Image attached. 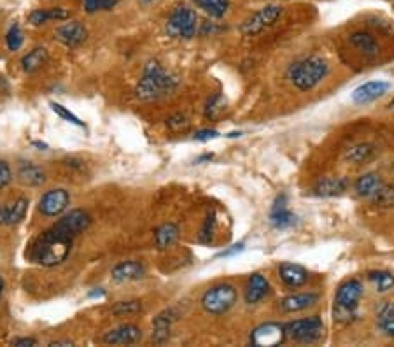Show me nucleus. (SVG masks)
<instances>
[{
	"mask_svg": "<svg viewBox=\"0 0 394 347\" xmlns=\"http://www.w3.org/2000/svg\"><path fill=\"white\" fill-rule=\"evenodd\" d=\"M12 346L16 347H34L37 346V340L34 337H23V339L12 340Z\"/></svg>",
	"mask_w": 394,
	"mask_h": 347,
	"instance_id": "37998d69",
	"label": "nucleus"
},
{
	"mask_svg": "<svg viewBox=\"0 0 394 347\" xmlns=\"http://www.w3.org/2000/svg\"><path fill=\"white\" fill-rule=\"evenodd\" d=\"M268 290H270L268 281L261 274H252L247 281V286H245V303L254 306V303L261 302L268 294Z\"/></svg>",
	"mask_w": 394,
	"mask_h": 347,
	"instance_id": "aec40b11",
	"label": "nucleus"
},
{
	"mask_svg": "<svg viewBox=\"0 0 394 347\" xmlns=\"http://www.w3.org/2000/svg\"><path fill=\"white\" fill-rule=\"evenodd\" d=\"M91 225V216L88 214L83 209H74V211L67 212V214L62 216L53 228H57L60 234L67 235V237L75 238L77 235H81L83 232H86Z\"/></svg>",
	"mask_w": 394,
	"mask_h": 347,
	"instance_id": "1a4fd4ad",
	"label": "nucleus"
},
{
	"mask_svg": "<svg viewBox=\"0 0 394 347\" xmlns=\"http://www.w3.org/2000/svg\"><path fill=\"white\" fill-rule=\"evenodd\" d=\"M67 347V346H72L71 340H55V342H49V347Z\"/></svg>",
	"mask_w": 394,
	"mask_h": 347,
	"instance_id": "a18cd8bd",
	"label": "nucleus"
},
{
	"mask_svg": "<svg viewBox=\"0 0 394 347\" xmlns=\"http://www.w3.org/2000/svg\"><path fill=\"white\" fill-rule=\"evenodd\" d=\"M142 339V330L137 325H121L118 328L109 330L102 337V342L109 346H131Z\"/></svg>",
	"mask_w": 394,
	"mask_h": 347,
	"instance_id": "f8f14e48",
	"label": "nucleus"
},
{
	"mask_svg": "<svg viewBox=\"0 0 394 347\" xmlns=\"http://www.w3.org/2000/svg\"><path fill=\"white\" fill-rule=\"evenodd\" d=\"M377 149L373 144L370 142H361L356 144V146L349 147L346 151V160L350 163H356V165H361V163H366L375 156Z\"/></svg>",
	"mask_w": 394,
	"mask_h": 347,
	"instance_id": "cd10ccee",
	"label": "nucleus"
},
{
	"mask_svg": "<svg viewBox=\"0 0 394 347\" xmlns=\"http://www.w3.org/2000/svg\"><path fill=\"white\" fill-rule=\"evenodd\" d=\"M195 4L212 18H223L229 9V0H195Z\"/></svg>",
	"mask_w": 394,
	"mask_h": 347,
	"instance_id": "c756f323",
	"label": "nucleus"
},
{
	"mask_svg": "<svg viewBox=\"0 0 394 347\" xmlns=\"http://www.w3.org/2000/svg\"><path fill=\"white\" fill-rule=\"evenodd\" d=\"M142 312V302L139 300H130V302H118L113 307V314L116 316H133V314Z\"/></svg>",
	"mask_w": 394,
	"mask_h": 347,
	"instance_id": "72a5a7b5",
	"label": "nucleus"
},
{
	"mask_svg": "<svg viewBox=\"0 0 394 347\" xmlns=\"http://www.w3.org/2000/svg\"><path fill=\"white\" fill-rule=\"evenodd\" d=\"M317 300H319V294L317 293L291 294V297H288V299L282 300L281 309L288 314L300 312V310H305V309H308V307L314 306Z\"/></svg>",
	"mask_w": 394,
	"mask_h": 347,
	"instance_id": "412c9836",
	"label": "nucleus"
},
{
	"mask_svg": "<svg viewBox=\"0 0 394 347\" xmlns=\"http://www.w3.org/2000/svg\"><path fill=\"white\" fill-rule=\"evenodd\" d=\"M285 337L291 340H297L301 344L317 342L324 335V325L319 317H308V319L291 321L284 325Z\"/></svg>",
	"mask_w": 394,
	"mask_h": 347,
	"instance_id": "39448f33",
	"label": "nucleus"
},
{
	"mask_svg": "<svg viewBox=\"0 0 394 347\" xmlns=\"http://www.w3.org/2000/svg\"><path fill=\"white\" fill-rule=\"evenodd\" d=\"M23 41H25V37H23L21 28H19L18 25H12V27L9 28L8 35H6V42H8V48L11 49V51H18V49L23 46Z\"/></svg>",
	"mask_w": 394,
	"mask_h": 347,
	"instance_id": "4c0bfd02",
	"label": "nucleus"
},
{
	"mask_svg": "<svg viewBox=\"0 0 394 347\" xmlns=\"http://www.w3.org/2000/svg\"><path fill=\"white\" fill-rule=\"evenodd\" d=\"M236 303V290L232 284H218L207 290L202 297V307L205 312L221 316Z\"/></svg>",
	"mask_w": 394,
	"mask_h": 347,
	"instance_id": "20e7f679",
	"label": "nucleus"
},
{
	"mask_svg": "<svg viewBox=\"0 0 394 347\" xmlns=\"http://www.w3.org/2000/svg\"><path fill=\"white\" fill-rule=\"evenodd\" d=\"M279 276L288 288H300L308 281V272L297 263H282L279 267Z\"/></svg>",
	"mask_w": 394,
	"mask_h": 347,
	"instance_id": "a211bd4d",
	"label": "nucleus"
},
{
	"mask_svg": "<svg viewBox=\"0 0 394 347\" xmlns=\"http://www.w3.org/2000/svg\"><path fill=\"white\" fill-rule=\"evenodd\" d=\"M176 88V77L170 76L156 60H149L144 67L142 77L135 88V97L144 102H151V100H160V98L173 93Z\"/></svg>",
	"mask_w": 394,
	"mask_h": 347,
	"instance_id": "f03ea898",
	"label": "nucleus"
},
{
	"mask_svg": "<svg viewBox=\"0 0 394 347\" xmlns=\"http://www.w3.org/2000/svg\"><path fill=\"white\" fill-rule=\"evenodd\" d=\"M111 276L116 283H131L146 276V267L140 261H121L113 268Z\"/></svg>",
	"mask_w": 394,
	"mask_h": 347,
	"instance_id": "2eb2a0df",
	"label": "nucleus"
},
{
	"mask_svg": "<svg viewBox=\"0 0 394 347\" xmlns=\"http://www.w3.org/2000/svg\"><path fill=\"white\" fill-rule=\"evenodd\" d=\"M68 204H71V195H68L67 189H49L39 200V211L46 218H58V216H62L67 211Z\"/></svg>",
	"mask_w": 394,
	"mask_h": 347,
	"instance_id": "9d476101",
	"label": "nucleus"
},
{
	"mask_svg": "<svg viewBox=\"0 0 394 347\" xmlns=\"http://www.w3.org/2000/svg\"><path fill=\"white\" fill-rule=\"evenodd\" d=\"M68 11H65L64 8H51V9H35L34 12H30L28 19H30L32 25L39 27V25H44V23L51 21V19H67Z\"/></svg>",
	"mask_w": 394,
	"mask_h": 347,
	"instance_id": "c85d7f7f",
	"label": "nucleus"
},
{
	"mask_svg": "<svg viewBox=\"0 0 394 347\" xmlns=\"http://www.w3.org/2000/svg\"><path fill=\"white\" fill-rule=\"evenodd\" d=\"M384 185L382 178L379 174H364L354 185V189L359 196H364V198H372L377 191L380 189V186Z\"/></svg>",
	"mask_w": 394,
	"mask_h": 347,
	"instance_id": "a878e982",
	"label": "nucleus"
},
{
	"mask_svg": "<svg viewBox=\"0 0 394 347\" xmlns=\"http://www.w3.org/2000/svg\"><path fill=\"white\" fill-rule=\"evenodd\" d=\"M349 188V181L346 178H324L314 186V193L317 196H337L341 195Z\"/></svg>",
	"mask_w": 394,
	"mask_h": 347,
	"instance_id": "5701e85b",
	"label": "nucleus"
},
{
	"mask_svg": "<svg viewBox=\"0 0 394 347\" xmlns=\"http://www.w3.org/2000/svg\"><path fill=\"white\" fill-rule=\"evenodd\" d=\"M11 181H12L11 167H9L8 162L0 160V189L6 188V186H8Z\"/></svg>",
	"mask_w": 394,
	"mask_h": 347,
	"instance_id": "a19ab883",
	"label": "nucleus"
},
{
	"mask_svg": "<svg viewBox=\"0 0 394 347\" xmlns=\"http://www.w3.org/2000/svg\"><path fill=\"white\" fill-rule=\"evenodd\" d=\"M349 42L359 53H363L364 57H375V55H379V44H377L375 37L372 34H368V32H354L349 37Z\"/></svg>",
	"mask_w": 394,
	"mask_h": 347,
	"instance_id": "b1692460",
	"label": "nucleus"
},
{
	"mask_svg": "<svg viewBox=\"0 0 394 347\" xmlns=\"http://www.w3.org/2000/svg\"><path fill=\"white\" fill-rule=\"evenodd\" d=\"M270 221L277 230H285V228H291L297 225V216L285 207V196H277L274 207H272Z\"/></svg>",
	"mask_w": 394,
	"mask_h": 347,
	"instance_id": "f3484780",
	"label": "nucleus"
},
{
	"mask_svg": "<svg viewBox=\"0 0 394 347\" xmlns=\"http://www.w3.org/2000/svg\"><path fill=\"white\" fill-rule=\"evenodd\" d=\"M363 297V284L357 279H350L341 284L335 297V307H337V316H353Z\"/></svg>",
	"mask_w": 394,
	"mask_h": 347,
	"instance_id": "6e6552de",
	"label": "nucleus"
},
{
	"mask_svg": "<svg viewBox=\"0 0 394 347\" xmlns=\"http://www.w3.org/2000/svg\"><path fill=\"white\" fill-rule=\"evenodd\" d=\"M18 179L25 186H42L46 182V174L42 172L41 167L25 162L18 169Z\"/></svg>",
	"mask_w": 394,
	"mask_h": 347,
	"instance_id": "393cba45",
	"label": "nucleus"
},
{
	"mask_svg": "<svg viewBox=\"0 0 394 347\" xmlns=\"http://www.w3.org/2000/svg\"><path fill=\"white\" fill-rule=\"evenodd\" d=\"M2 291H4V281L0 279V297H2Z\"/></svg>",
	"mask_w": 394,
	"mask_h": 347,
	"instance_id": "09e8293b",
	"label": "nucleus"
},
{
	"mask_svg": "<svg viewBox=\"0 0 394 347\" xmlns=\"http://www.w3.org/2000/svg\"><path fill=\"white\" fill-rule=\"evenodd\" d=\"M368 281L373 284L379 293H386V291L393 290L394 288V276L391 272L386 270H373L368 274Z\"/></svg>",
	"mask_w": 394,
	"mask_h": 347,
	"instance_id": "7c9ffc66",
	"label": "nucleus"
},
{
	"mask_svg": "<svg viewBox=\"0 0 394 347\" xmlns=\"http://www.w3.org/2000/svg\"><path fill=\"white\" fill-rule=\"evenodd\" d=\"M167 126H169L172 132H182V130H186L189 126V121L188 118L182 116V114H173L172 118L167 120Z\"/></svg>",
	"mask_w": 394,
	"mask_h": 347,
	"instance_id": "ea45409f",
	"label": "nucleus"
},
{
	"mask_svg": "<svg viewBox=\"0 0 394 347\" xmlns=\"http://www.w3.org/2000/svg\"><path fill=\"white\" fill-rule=\"evenodd\" d=\"M104 294H105V293H104V291H102V290H100V291H91V293H90V297H104Z\"/></svg>",
	"mask_w": 394,
	"mask_h": 347,
	"instance_id": "49530a36",
	"label": "nucleus"
},
{
	"mask_svg": "<svg viewBox=\"0 0 394 347\" xmlns=\"http://www.w3.org/2000/svg\"><path fill=\"white\" fill-rule=\"evenodd\" d=\"M225 106H226L225 98H223L221 95H216V97H212L209 102H207L205 116L210 118V120H216V118L225 111Z\"/></svg>",
	"mask_w": 394,
	"mask_h": 347,
	"instance_id": "c9c22d12",
	"label": "nucleus"
},
{
	"mask_svg": "<svg viewBox=\"0 0 394 347\" xmlns=\"http://www.w3.org/2000/svg\"><path fill=\"white\" fill-rule=\"evenodd\" d=\"M180 230L176 223H163L162 227H158L154 232V244H156L158 250H169L179 241Z\"/></svg>",
	"mask_w": 394,
	"mask_h": 347,
	"instance_id": "4be33fe9",
	"label": "nucleus"
},
{
	"mask_svg": "<svg viewBox=\"0 0 394 347\" xmlns=\"http://www.w3.org/2000/svg\"><path fill=\"white\" fill-rule=\"evenodd\" d=\"M282 16V8L281 6H265L259 11H256L254 15L249 16L244 23H242L241 32L245 37H252V35H258L261 32H265L267 28L274 27L275 21Z\"/></svg>",
	"mask_w": 394,
	"mask_h": 347,
	"instance_id": "423d86ee",
	"label": "nucleus"
},
{
	"mask_svg": "<svg viewBox=\"0 0 394 347\" xmlns=\"http://www.w3.org/2000/svg\"><path fill=\"white\" fill-rule=\"evenodd\" d=\"M120 0H84V9H86V12L93 15L98 11H109Z\"/></svg>",
	"mask_w": 394,
	"mask_h": 347,
	"instance_id": "e433bc0d",
	"label": "nucleus"
},
{
	"mask_svg": "<svg viewBox=\"0 0 394 347\" xmlns=\"http://www.w3.org/2000/svg\"><path fill=\"white\" fill-rule=\"evenodd\" d=\"M48 60H49L48 49L34 48L21 58V67L26 74H32V72H37L39 68L44 67V65L48 64Z\"/></svg>",
	"mask_w": 394,
	"mask_h": 347,
	"instance_id": "bb28decb",
	"label": "nucleus"
},
{
	"mask_svg": "<svg viewBox=\"0 0 394 347\" xmlns=\"http://www.w3.org/2000/svg\"><path fill=\"white\" fill-rule=\"evenodd\" d=\"M214 232H216V214L212 212V214H209L205 218V223H203L202 230H200L198 241L202 242V244H209V242L212 241V237H214Z\"/></svg>",
	"mask_w": 394,
	"mask_h": 347,
	"instance_id": "f704fd0d",
	"label": "nucleus"
},
{
	"mask_svg": "<svg viewBox=\"0 0 394 347\" xmlns=\"http://www.w3.org/2000/svg\"><path fill=\"white\" fill-rule=\"evenodd\" d=\"M377 325H379V330L384 333V335L394 337V306L393 303H387L386 307L380 309Z\"/></svg>",
	"mask_w": 394,
	"mask_h": 347,
	"instance_id": "2f4dec72",
	"label": "nucleus"
},
{
	"mask_svg": "<svg viewBox=\"0 0 394 347\" xmlns=\"http://www.w3.org/2000/svg\"><path fill=\"white\" fill-rule=\"evenodd\" d=\"M176 321V314L172 309L163 310L162 314H158L153 321V340L154 344H165L170 339V330H172V323Z\"/></svg>",
	"mask_w": 394,
	"mask_h": 347,
	"instance_id": "6ab92c4d",
	"label": "nucleus"
},
{
	"mask_svg": "<svg viewBox=\"0 0 394 347\" xmlns=\"http://www.w3.org/2000/svg\"><path fill=\"white\" fill-rule=\"evenodd\" d=\"M244 250V244H235V245H232V250H228V251H223V253H219L218 256L219 258H223V256H229V254H235V253H241V251Z\"/></svg>",
	"mask_w": 394,
	"mask_h": 347,
	"instance_id": "c03bdc74",
	"label": "nucleus"
},
{
	"mask_svg": "<svg viewBox=\"0 0 394 347\" xmlns=\"http://www.w3.org/2000/svg\"><path fill=\"white\" fill-rule=\"evenodd\" d=\"M51 109L55 111V113L58 114V116L62 118V120L68 121V123H72V125L75 126H84V123L81 120H79L77 116H75L74 113H71V111L67 109V107H64L62 104H57V102H51Z\"/></svg>",
	"mask_w": 394,
	"mask_h": 347,
	"instance_id": "58836bf2",
	"label": "nucleus"
},
{
	"mask_svg": "<svg viewBox=\"0 0 394 347\" xmlns=\"http://www.w3.org/2000/svg\"><path fill=\"white\" fill-rule=\"evenodd\" d=\"M196 32V15L193 9L180 6L173 9L167 21V34L177 39H191Z\"/></svg>",
	"mask_w": 394,
	"mask_h": 347,
	"instance_id": "0eeeda50",
	"label": "nucleus"
},
{
	"mask_svg": "<svg viewBox=\"0 0 394 347\" xmlns=\"http://www.w3.org/2000/svg\"><path fill=\"white\" fill-rule=\"evenodd\" d=\"M28 211V200L25 196H19L11 205H0V225L15 227L25 219Z\"/></svg>",
	"mask_w": 394,
	"mask_h": 347,
	"instance_id": "dca6fc26",
	"label": "nucleus"
},
{
	"mask_svg": "<svg viewBox=\"0 0 394 347\" xmlns=\"http://www.w3.org/2000/svg\"><path fill=\"white\" fill-rule=\"evenodd\" d=\"M284 339L285 330L279 323H265V325H259L251 333V342L258 347L279 346V344L284 342Z\"/></svg>",
	"mask_w": 394,
	"mask_h": 347,
	"instance_id": "9b49d317",
	"label": "nucleus"
},
{
	"mask_svg": "<svg viewBox=\"0 0 394 347\" xmlns=\"http://www.w3.org/2000/svg\"><path fill=\"white\" fill-rule=\"evenodd\" d=\"M370 200L375 205H380V207H391V205H394V186H389L384 182L379 191H377Z\"/></svg>",
	"mask_w": 394,
	"mask_h": 347,
	"instance_id": "473e14b6",
	"label": "nucleus"
},
{
	"mask_svg": "<svg viewBox=\"0 0 394 347\" xmlns=\"http://www.w3.org/2000/svg\"><path fill=\"white\" fill-rule=\"evenodd\" d=\"M55 39L67 48H77L88 39V30L83 23L71 21L65 23L55 32Z\"/></svg>",
	"mask_w": 394,
	"mask_h": 347,
	"instance_id": "ddd939ff",
	"label": "nucleus"
},
{
	"mask_svg": "<svg viewBox=\"0 0 394 347\" xmlns=\"http://www.w3.org/2000/svg\"><path fill=\"white\" fill-rule=\"evenodd\" d=\"M72 242L74 238L60 234L57 228L51 227L34 242L30 250V260L42 267H57L68 258Z\"/></svg>",
	"mask_w": 394,
	"mask_h": 347,
	"instance_id": "f257e3e1",
	"label": "nucleus"
},
{
	"mask_svg": "<svg viewBox=\"0 0 394 347\" xmlns=\"http://www.w3.org/2000/svg\"><path fill=\"white\" fill-rule=\"evenodd\" d=\"M328 72L330 65L326 60L321 57H307L288 68V77L300 91H310L328 76Z\"/></svg>",
	"mask_w": 394,
	"mask_h": 347,
	"instance_id": "7ed1b4c3",
	"label": "nucleus"
},
{
	"mask_svg": "<svg viewBox=\"0 0 394 347\" xmlns=\"http://www.w3.org/2000/svg\"><path fill=\"white\" fill-rule=\"evenodd\" d=\"M32 144H34V146H37V147H42V149H46V147H48L46 144H42V142H32Z\"/></svg>",
	"mask_w": 394,
	"mask_h": 347,
	"instance_id": "de8ad7c7",
	"label": "nucleus"
},
{
	"mask_svg": "<svg viewBox=\"0 0 394 347\" xmlns=\"http://www.w3.org/2000/svg\"><path fill=\"white\" fill-rule=\"evenodd\" d=\"M216 137H219V133L216 132V130H200V132L195 133V137H193V139L195 140H210V139H216Z\"/></svg>",
	"mask_w": 394,
	"mask_h": 347,
	"instance_id": "79ce46f5",
	"label": "nucleus"
},
{
	"mask_svg": "<svg viewBox=\"0 0 394 347\" xmlns=\"http://www.w3.org/2000/svg\"><path fill=\"white\" fill-rule=\"evenodd\" d=\"M387 90H389V84L386 81H368V83L361 84L354 90L353 102L357 106H366V104H372L379 100L380 97H384Z\"/></svg>",
	"mask_w": 394,
	"mask_h": 347,
	"instance_id": "4468645a",
	"label": "nucleus"
}]
</instances>
